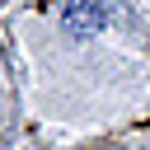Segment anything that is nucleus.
Returning <instances> with one entry per match:
<instances>
[{"instance_id":"obj_1","label":"nucleus","mask_w":150,"mask_h":150,"mask_svg":"<svg viewBox=\"0 0 150 150\" xmlns=\"http://www.w3.org/2000/svg\"><path fill=\"white\" fill-rule=\"evenodd\" d=\"M66 19H70V28H75V33H89V28H98V23H103V9H98V0H70Z\"/></svg>"}]
</instances>
